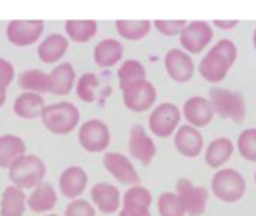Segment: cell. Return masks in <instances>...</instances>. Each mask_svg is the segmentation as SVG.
Wrapping results in <instances>:
<instances>
[{
    "instance_id": "28",
    "label": "cell",
    "mask_w": 256,
    "mask_h": 216,
    "mask_svg": "<svg viewBox=\"0 0 256 216\" xmlns=\"http://www.w3.org/2000/svg\"><path fill=\"white\" fill-rule=\"evenodd\" d=\"M18 87L22 89V92H32V93H51V77L50 74L40 71V69H27L22 71L16 78Z\"/></svg>"
},
{
    "instance_id": "24",
    "label": "cell",
    "mask_w": 256,
    "mask_h": 216,
    "mask_svg": "<svg viewBox=\"0 0 256 216\" xmlns=\"http://www.w3.org/2000/svg\"><path fill=\"white\" fill-rule=\"evenodd\" d=\"M24 155H27V146L21 137L15 134L0 135V168L9 170Z\"/></svg>"
},
{
    "instance_id": "18",
    "label": "cell",
    "mask_w": 256,
    "mask_h": 216,
    "mask_svg": "<svg viewBox=\"0 0 256 216\" xmlns=\"http://www.w3.org/2000/svg\"><path fill=\"white\" fill-rule=\"evenodd\" d=\"M182 114L188 125H192L201 129V128L208 126L213 122V117L216 113L208 98L195 95L184 101L182 107Z\"/></svg>"
},
{
    "instance_id": "7",
    "label": "cell",
    "mask_w": 256,
    "mask_h": 216,
    "mask_svg": "<svg viewBox=\"0 0 256 216\" xmlns=\"http://www.w3.org/2000/svg\"><path fill=\"white\" fill-rule=\"evenodd\" d=\"M78 144L88 153H105L111 144L108 125L100 119H88L78 128Z\"/></svg>"
},
{
    "instance_id": "33",
    "label": "cell",
    "mask_w": 256,
    "mask_h": 216,
    "mask_svg": "<svg viewBox=\"0 0 256 216\" xmlns=\"http://www.w3.org/2000/svg\"><path fill=\"white\" fill-rule=\"evenodd\" d=\"M156 206L159 216H186V209L176 191L162 192L158 197Z\"/></svg>"
},
{
    "instance_id": "30",
    "label": "cell",
    "mask_w": 256,
    "mask_h": 216,
    "mask_svg": "<svg viewBox=\"0 0 256 216\" xmlns=\"http://www.w3.org/2000/svg\"><path fill=\"white\" fill-rule=\"evenodd\" d=\"M153 23L148 20H117V33L128 41H140L146 38L152 30Z\"/></svg>"
},
{
    "instance_id": "19",
    "label": "cell",
    "mask_w": 256,
    "mask_h": 216,
    "mask_svg": "<svg viewBox=\"0 0 256 216\" xmlns=\"http://www.w3.org/2000/svg\"><path fill=\"white\" fill-rule=\"evenodd\" d=\"M88 186V174L81 165H69L58 176V192L68 198H81Z\"/></svg>"
},
{
    "instance_id": "26",
    "label": "cell",
    "mask_w": 256,
    "mask_h": 216,
    "mask_svg": "<svg viewBox=\"0 0 256 216\" xmlns=\"http://www.w3.org/2000/svg\"><path fill=\"white\" fill-rule=\"evenodd\" d=\"M12 108H14L15 116H18L20 119L33 120V119L40 117L45 108V99L39 93L22 92L15 98Z\"/></svg>"
},
{
    "instance_id": "12",
    "label": "cell",
    "mask_w": 256,
    "mask_h": 216,
    "mask_svg": "<svg viewBox=\"0 0 256 216\" xmlns=\"http://www.w3.org/2000/svg\"><path fill=\"white\" fill-rule=\"evenodd\" d=\"M213 29L207 21L195 20L188 23L180 33V45L189 54H200L208 47V44L213 41Z\"/></svg>"
},
{
    "instance_id": "41",
    "label": "cell",
    "mask_w": 256,
    "mask_h": 216,
    "mask_svg": "<svg viewBox=\"0 0 256 216\" xmlns=\"http://www.w3.org/2000/svg\"><path fill=\"white\" fill-rule=\"evenodd\" d=\"M42 216H58V215H56V213H46V215H42Z\"/></svg>"
},
{
    "instance_id": "32",
    "label": "cell",
    "mask_w": 256,
    "mask_h": 216,
    "mask_svg": "<svg viewBox=\"0 0 256 216\" xmlns=\"http://www.w3.org/2000/svg\"><path fill=\"white\" fill-rule=\"evenodd\" d=\"M100 87L99 78L93 72H84L75 84V92L76 96L86 102V104H93L98 99V89Z\"/></svg>"
},
{
    "instance_id": "36",
    "label": "cell",
    "mask_w": 256,
    "mask_h": 216,
    "mask_svg": "<svg viewBox=\"0 0 256 216\" xmlns=\"http://www.w3.org/2000/svg\"><path fill=\"white\" fill-rule=\"evenodd\" d=\"M153 26L160 35L172 38V36H180L183 29L188 26V21L186 20H154Z\"/></svg>"
},
{
    "instance_id": "3",
    "label": "cell",
    "mask_w": 256,
    "mask_h": 216,
    "mask_svg": "<svg viewBox=\"0 0 256 216\" xmlns=\"http://www.w3.org/2000/svg\"><path fill=\"white\" fill-rule=\"evenodd\" d=\"M248 191V182L244 176L230 167H224L214 171L210 182V192L222 203L234 204L244 198Z\"/></svg>"
},
{
    "instance_id": "23",
    "label": "cell",
    "mask_w": 256,
    "mask_h": 216,
    "mask_svg": "<svg viewBox=\"0 0 256 216\" xmlns=\"http://www.w3.org/2000/svg\"><path fill=\"white\" fill-rule=\"evenodd\" d=\"M27 210V194L15 185H8L0 194V216H24Z\"/></svg>"
},
{
    "instance_id": "39",
    "label": "cell",
    "mask_w": 256,
    "mask_h": 216,
    "mask_svg": "<svg viewBox=\"0 0 256 216\" xmlns=\"http://www.w3.org/2000/svg\"><path fill=\"white\" fill-rule=\"evenodd\" d=\"M4 102H6V87L0 86V108L4 105Z\"/></svg>"
},
{
    "instance_id": "34",
    "label": "cell",
    "mask_w": 256,
    "mask_h": 216,
    "mask_svg": "<svg viewBox=\"0 0 256 216\" xmlns=\"http://www.w3.org/2000/svg\"><path fill=\"white\" fill-rule=\"evenodd\" d=\"M236 149L244 161L256 162V128H248L238 134Z\"/></svg>"
},
{
    "instance_id": "20",
    "label": "cell",
    "mask_w": 256,
    "mask_h": 216,
    "mask_svg": "<svg viewBox=\"0 0 256 216\" xmlns=\"http://www.w3.org/2000/svg\"><path fill=\"white\" fill-rule=\"evenodd\" d=\"M58 201L57 189L50 182H42L40 185L30 189L27 194V209L36 215L51 213Z\"/></svg>"
},
{
    "instance_id": "6",
    "label": "cell",
    "mask_w": 256,
    "mask_h": 216,
    "mask_svg": "<svg viewBox=\"0 0 256 216\" xmlns=\"http://www.w3.org/2000/svg\"><path fill=\"white\" fill-rule=\"evenodd\" d=\"M182 108L172 102H162L148 114V129L158 138H170L182 123Z\"/></svg>"
},
{
    "instance_id": "25",
    "label": "cell",
    "mask_w": 256,
    "mask_h": 216,
    "mask_svg": "<svg viewBox=\"0 0 256 216\" xmlns=\"http://www.w3.org/2000/svg\"><path fill=\"white\" fill-rule=\"evenodd\" d=\"M69 39L60 33H51L38 45V57L44 63H57L68 53Z\"/></svg>"
},
{
    "instance_id": "11",
    "label": "cell",
    "mask_w": 256,
    "mask_h": 216,
    "mask_svg": "<svg viewBox=\"0 0 256 216\" xmlns=\"http://www.w3.org/2000/svg\"><path fill=\"white\" fill-rule=\"evenodd\" d=\"M153 194L148 188L138 183L128 186L122 197V207L117 216H153Z\"/></svg>"
},
{
    "instance_id": "1",
    "label": "cell",
    "mask_w": 256,
    "mask_h": 216,
    "mask_svg": "<svg viewBox=\"0 0 256 216\" xmlns=\"http://www.w3.org/2000/svg\"><path fill=\"white\" fill-rule=\"evenodd\" d=\"M238 57L237 45L231 39L218 41L198 65L200 75L212 84L222 83Z\"/></svg>"
},
{
    "instance_id": "8",
    "label": "cell",
    "mask_w": 256,
    "mask_h": 216,
    "mask_svg": "<svg viewBox=\"0 0 256 216\" xmlns=\"http://www.w3.org/2000/svg\"><path fill=\"white\" fill-rule=\"evenodd\" d=\"M122 95L124 107L132 113H146L148 110H153L158 101V90L154 84L147 78L123 87Z\"/></svg>"
},
{
    "instance_id": "27",
    "label": "cell",
    "mask_w": 256,
    "mask_h": 216,
    "mask_svg": "<svg viewBox=\"0 0 256 216\" xmlns=\"http://www.w3.org/2000/svg\"><path fill=\"white\" fill-rule=\"evenodd\" d=\"M50 77H51V83H52L51 93L56 96L69 95L76 84V74H75L72 63H69V62L58 63L50 72Z\"/></svg>"
},
{
    "instance_id": "4",
    "label": "cell",
    "mask_w": 256,
    "mask_h": 216,
    "mask_svg": "<svg viewBox=\"0 0 256 216\" xmlns=\"http://www.w3.org/2000/svg\"><path fill=\"white\" fill-rule=\"evenodd\" d=\"M46 177V164L38 155L27 153L18 159L9 170L8 179L12 185L20 186L21 189H33L34 186L45 182Z\"/></svg>"
},
{
    "instance_id": "21",
    "label": "cell",
    "mask_w": 256,
    "mask_h": 216,
    "mask_svg": "<svg viewBox=\"0 0 256 216\" xmlns=\"http://www.w3.org/2000/svg\"><path fill=\"white\" fill-rule=\"evenodd\" d=\"M236 152V143L228 137H219L212 140L204 149V162L212 170L226 167Z\"/></svg>"
},
{
    "instance_id": "17",
    "label": "cell",
    "mask_w": 256,
    "mask_h": 216,
    "mask_svg": "<svg viewBox=\"0 0 256 216\" xmlns=\"http://www.w3.org/2000/svg\"><path fill=\"white\" fill-rule=\"evenodd\" d=\"M174 138V147L176 150L188 158V159H195L198 156H201V153H204L206 149V143H204V137L201 134V131L192 125H180V128L176 131V134L172 135Z\"/></svg>"
},
{
    "instance_id": "5",
    "label": "cell",
    "mask_w": 256,
    "mask_h": 216,
    "mask_svg": "<svg viewBox=\"0 0 256 216\" xmlns=\"http://www.w3.org/2000/svg\"><path fill=\"white\" fill-rule=\"evenodd\" d=\"M208 99L213 105L214 113L222 119L232 120L238 125L246 119V99L240 92H234L220 86H213L210 89Z\"/></svg>"
},
{
    "instance_id": "42",
    "label": "cell",
    "mask_w": 256,
    "mask_h": 216,
    "mask_svg": "<svg viewBox=\"0 0 256 216\" xmlns=\"http://www.w3.org/2000/svg\"><path fill=\"white\" fill-rule=\"evenodd\" d=\"M254 179H255V185H256V170H255V174H254Z\"/></svg>"
},
{
    "instance_id": "40",
    "label": "cell",
    "mask_w": 256,
    "mask_h": 216,
    "mask_svg": "<svg viewBox=\"0 0 256 216\" xmlns=\"http://www.w3.org/2000/svg\"><path fill=\"white\" fill-rule=\"evenodd\" d=\"M252 42H254V47H255L256 50V29L255 32H254V36H252Z\"/></svg>"
},
{
    "instance_id": "22",
    "label": "cell",
    "mask_w": 256,
    "mask_h": 216,
    "mask_svg": "<svg viewBox=\"0 0 256 216\" xmlns=\"http://www.w3.org/2000/svg\"><path fill=\"white\" fill-rule=\"evenodd\" d=\"M124 48L117 39L106 38L96 44L93 50V60L99 68H112L123 60Z\"/></svg>"
},
{
    "instance_id": "38",
    "label": "cell",
    "mask_w": 256,
    "mask_h": 216,
    "mask_svg": "<svg viewBox=\"0 0 256 216\" xmlns=\"http://www.w3.org/2000/svg\"><path fill=\"white\" fill-rule=\"evenodd\" d=\"M213 24L220 30H232L237 27L238 20H213Z\"/></svg>"
},
{
    "instance_id": "2",
    "label": "cell",
    "mask_w": 256,
    "mask_h": 216,
    "mask_svg": "<svg viewBox=\"0 0 256 216\" xmlns=\"http://www.w3.org/2000/svg\"><path fill=\"white\" fill-rule=\"evenodd\" d=\"M81 113L78 107L69 101H60L45 105L40 122L52 135H68L80 126Z\"/></svg>"
},
{
    "instance_id": "29",
    "label": "cell",
    "mask_w": 256,
    "mask_h": 216,
    "mask_svg": "<svg viewBox=\"0 0 256 216\" xmlns=\"http://www.w3.org/2000/svg\"><path fill=\"white\" fill-rule=\"evenodd\" d=\"M64 30L70 41L84 44L96 36L98 23L94 20H68L64 23Z\"/></svg>"
},
{
    "instance_id": "15",
    "label": "cell",
    "mask_w": 256,
    "mask_h": 216,
    "mask_svg": "<svg viewBox=\"0 0 256 216\" xmlns=\"http://www.w3.org/2000/svg\"><path fill=\"white\" fill-rule=\"evenodd\" d=\"M168 77L176 83H188L195 75V62L189 53L182 48H171L164 59Z\"/></svg>"
},
{
    "instance_id": "9",
    "label": "cell",
    "mask_w": 256,
    "mask_h": 216,
    "mask_svg": "<svg viewBox=\"0 0 256 216\" xmlns=\"http://www.w3.org/2000/svg\"><path fill=\"white\" fill-rule=\"evenodd\" d=\"M176 192L186 209V216H202L206 213L210 198L207 188L195 185L188 177H182L176 183Z\"/></svg>"
},
{
    "instance_id": "16",
    "label": "cell",
    "mask_w": 256,
    "mask_h": 216,
    "mask_svg": "<svg viewBox=\"0 0 256 216\" xmlns=\"http://www.w3.org/2000/svg\"><path fill=\"white\" fill-rule=\"evenodd\" d=\"M122 197L123 194L118 186L108 182H99L90 188V201L94 209L104 215L118 213L122 207Z\"/></svg>"
},
{
    "instance_id": "13",
    "label": "cell",
    "mask_w": 256,
    "mask_h": 216,
    "mask_svg": "<svg viewBox=\"0 0 256 216\" xmlns=\"http://www.w3.org/2000/svg\"><path fill=\"white\" fill-rule=\"evenodd\" d=\"M128 150L129 156L141 165H150L158 153L154 140L150 137V134L142 125H134L130 128Z\"/></svg>"
},
{
    "instance_id": "35",
    "label": "cell",
    "mask_w": 256,
    "mask_h": 216,
    "mask_svg": "<svg viewBox=\"0 0 256 216\" xmlns=\"http://www.w3.org/2000/svg\"><path fill=\"white\" fill-rule=\"evenodd\" d=\"M98 210L92 204V201L84 198H75L69 200V203L64 207L63 216H96Z\"/></svg>"
},
{
    "instance_id": "14",
    "label": "cell",
    "mask_w": 256,
    "mask_h": 216,
    "mask_svg": "<svg viewBox=\"0 0 256 216\" xmlns=\"http://www.w3.org/2000/svg\"><path fill=\"white\" fill-rule=\"evenodd\" d=\"M44 32L42 20H12L6 26V38L15 47L33 45Z\"/></svg>"
},
{
    "instance_id": "31",
    "label": "cell",
    "mask_w": 256,
    "mask_h": 216,
    "mask_svg": "<svg viewBox=\"0 0 256 216\" xmlns=\"http://www.w3.org/2000/svg\"><path fill=\"white\" fill-rule=\"evenodd\" d=\"M117 78H118L120 89H123V87L129 86L130 83L146 80L147 78V71H146V66L140 60L128 59V60H123L120 63L118 71H117Z\"/></svg>"
},
{
    "instance_id": "10",
    "label": "cell",
    "mask_w": 256,
    "mask_h": 216,
    "mask_svg": "<svg viewBox=\"0 0 256 216\" xmlns=\"http://www.w3.org/2000/svg\"><path fill=\"white\" fill-rule=\"evenodd\" d=\"M102 165L105 171L120 185L134 186L141 182L140 173L136 171L132 159L120 152H105L102 156Z\"/></svg>"
},
{
    "instance_id": "37",
    "label": "cell",
    "mask_w": 256,
    "mask_h": 216,
    "mask_svg": "<svg viewBox=\"0 0 256 216\" xmlns=\"http://www.w3.org/2000/svg\"><path fill=\"white\" fill-rule=\"evenodd\" d=\"M14 78H15L14 65L9 60L0 57V86L8 89V86L14 81Z\"/></svg>"
}]
</instances>
